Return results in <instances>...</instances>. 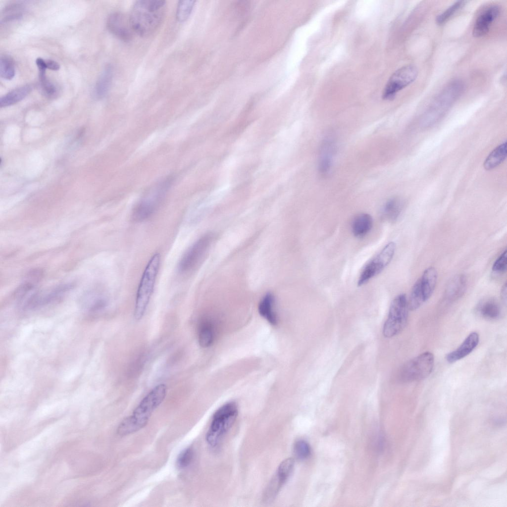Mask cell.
<instances>
[{"label":"cell","instance_id":"e0dca14e","mask_svg":"<svg viewBox=\"0 0 507 507\" xmlns=\"http://www.w3.org/2000/svg\"><path fill=\"white\" fill-rule=\"evenodd\" d=\"M113 75V69L111 65H107L101 71L96 83L94 95L99 100L105 97L110 88Z\"/></svg>","mask_w":507,"mask_h":507},{"label":"cell","instance_id":"484cf974","mask_svg":"<svg viewBox=\"0 0 507 507\" xmlns=\"http://www.w3.org/2000/svg\"><path fill=\"white\" fill-rule=\"evenodd\" d=\"M214 328L212 322L209 320L203 321L201 324L199 330L198 340L200 346L204 348L210 347L214 341Z\"/></svg>","mask_w":507,"mask_h":507},{"label":"cell","instance_id":"1f68e13d","mask_svg":"<svg viewBox=\"0 0 507 507\" xmlns=\"http://www.w3.org/2000/svg\"><path fill=\"white\" fill-rule=\"evenodd\" d=\"M466 2V1L459 0L454 3L437 16L436 20V23L439 25L445 23L465 4Z\"/></svg>","mask_w":507,"mask_h":507},{"label":"cell","instance_id":"ba28073f","mask_svg":"<svg viewBox=\"0 0 507 507\" xmlns=\"http://www.w3.org/2000/svg\"><path fill=\"white\" fill-rule=\"evenodd\" d=\"M408 310L406 294H400L393 299L383 328V334L386 338H392L404 329L407 321Z\"/></svg>","mask_w":507,"mask_h":507},{"label":"cell","instance_id":"ac0fdd59","mask_svg":"<svg viewBox=\"0 0 507 507\" xmlns=\"http://www.w3.org/2000/svg\"><path fill=\"white\" fill-rule=\"evenodd\" d=\"M466 288V279L463 274L451 278L446 288L445 296L449 301H455L461 297Z\"/></svg>","mask_w":507,"mask_h":507},{"label":"cell","instance_id":"f546056e","mask_svg":"<svg viewBox=\"0 0 507 507\" xmlns=\"http://www.w3.org/2000/svg\"><path fill=\"white\" fill-rule=\"evenodd\" d=\"M39 77L40 88L43 94L47 98L55 97L57 95V88L47 78L46 72L39 71Z\"/></svg>","mask_w":507,"mask_h":507},{"label":"cell","instance_id":"83f0119b","mask_svg":"<svg viewBox=\"0 0 507 507\" xmlns=\"http://www.w3.org/2000/svg\"><path fill=\"white\" fill-rule=\"evenodd\" d=\"M407 301L408 309L414 310L426 302L421 286L420 278L414 283L411 290Z\"/></svg>","mask_w":507,"mask_h":507},{"label":"cell","instance_id":"d590c367","mask_svg":"<svg viewBox=\"0 0 507 507\" xmlns=\"http://www.w3.org/2000/svg\"><path fill=\"white\" fill-rule=\"evenodd\" d=\"M45 61L47 69L56 71L60 68L58 63L52 59H47Z\"/></svg>","mask_w":507,"mask_h":507},{"label":"cell","instance_id":"4316f807","mask_svg":"<svg viewBox=\"0 0 507 507\" xmlns=\"http://www.w3.org/2000/svg\"><path fill=\"white\" fill-rule=\"evenodd\" d=\"M24 6L20 3H13L7 5L1 13V24L12 22L20 19L23 15Z\"/></svg>","mask_w":507,"mask_h":507},{"label":"cell","instance_id":"8d00e7d4","mask_svg":"<svg viewBox=\"0 0 507 507\" xmlns=\"http://www.w3.org/2000/svg\"><path fill=\"white\" fill-rule=\"evenodd\" d=\"M507 283H506L504 285V286H503V288H502V290H501V298H502V300L503 301V302L505 304H506V303H507Z\"/></svg>","mask_w":507,"mask_h":507},{"label":"cell","instance_id":"d6a6232c","mask_svg":"<svg viewBox=\"0 0 507 507\" xmlns=\"http://www.w3.org/2000/svg\"><path fill=\"white\" fill-rule=\"evenodd\" d=\"M293 452L296 457L300 460L307 458L310 454V448L305 441H297L293 446Z\"/></svg>","mask_w":507,"mask_h":507},{"label":"cell","instance_id":"7402d4cb","mask_svg":"<svg viewBox=\"0 0 507 507\" xmlns=\"http://www.w3.org/2000/svg\"><path fill=\"white\" fill-rule=\"evenodd\" d=\"M32 87L23 85L13 89L0 99V106L6 107L15 104L24 99L31 92Z\"/></svg>","mask_w":507,"mask_h":507},{"label":"cell","instance_id":"8992f818","mask_svg":"<svg viewBox=\"0 0 507 507\" xmlns=\"http://www.w3.org/2000/svg\"><path fill=\"white\" fill-rule=\"evenodd\" d=\"M463 89V83L458 80L447 85L436 97L423 115V125L428 126L436 122L458 98Z\"/></svg>","mask_w":507,"mask_h":507},{"label":"cell","instance_id":"cb8c5ba5","mask_svg":"<svg viewBox=\"0 0 507 507\" xmlns=\"http://www.w3.org/2000/svg\"><path fill=\"white\" fill-rule=\"evenodd\" d=\"M403 201L398 198H392L388 200L382 208L383 218L390 221H395L401 214L403 207Z\"/></svg>","mask_w":507,"mask_h":507},{"label":"cell","instance_id":"5b68a950","mask_svg":"<svg viewBox=\"0 0 507 507\" xmlns=\"http://www.w3.org/2000/svg\"><path fill=\"white\" fill-rule=\"evenodd\" d=\"M238 413V406L233 402L227 403L216 410L205 436L206 441L210 447H216L219 444L234 424Z\"/></svg>","mask_w":507,"mask_h":507},{"label":"cell","instance_id":"277c9868","mask_svg":"<svg viewBox=\"0 0 507 507\" xmlns=\"http://www.w3.org/2000/svg\"><path fill=\"white\" fill-rule=\"evenodd\" d=\"M173 181L174 177L169 176L151 188L134 207L133 220L139 222L149 218L159 206Z\"/></svg>","mask_w":507,"mask_h":507},{"label":"cell","instance_id":"3957f363","mask_svg":"<svg viewBox=\"0 0 507 507\" xmlns=\"http://www.w3.org/2000/svg\"><path fill=\"white\" fill-rule=\"evenodd\" d=\"M160 262V254L155 253L151 257L143 272L136 294L134 309L136 320H141L146 312L153 292Z\"/></svg>","mask_w":507,"mask_h":507},{"label":"cell","instance_id":"30bf717a","mask_svg":"<svg viewBox=\"0 0 507 507\" xmlns=\"http://www.w3.org/2000/svg\"><path fill=\"white\" fill-rule=\"evenodd\" d=\"M418 70L413 65H407L396 70L390 77L382 94L384 100L393 99L397 93L412 83L417 78Z\"/></svg>","mask_w":507,"mask_h":507},{"label":"cell","instance_id":"6da1fadb","mask_svg":"<svg viewBox=\"0 0 507 507\" xmlns=\"http://www.w3.org/2000/svg\"><path fill=\"white\" fill-rule=\"evenodd\" d=\"M167 391L164 383L155 386L140 402L132 413L119 424L117 433L120 436L135 433L145 427L154 410L165 399Z\"/></svg>","mask_w":507,"mask_h":507},{"label":"cell","instance_id":"836d02e7","mask_svg":"<svg viewBox=\"0 0 507 507\" xmlns=\"http://www.w3.org/2000/svg\"><path fill=\"white\" fill-rule=\"evenodd\" d=\"M194 456V452L192 448H187L181 451L178 456L176 464L179 469H184L188 467L192 462Z\"/></svg>","mask_w":507,"mask_h":507},{"label":"cell","instance_id":"52a82bcc","mask_svg":"<svg viewBox=\"0 0 507 507\" xmlns=\"http://www.w3.org/2000/svg\"><path fill=\"white\" fill-rule=\"evenodd\" d=\"M434 366V356L429 352L423 353L405 363L400 369L398 379L403 382H413L426 378Z\"/></svg>","mask_w":507,"mask_h":507},{"label":"cell","instance_id":"9a60e30c","mask_svg":"<svg viewBox=\"0 0 507 507\" xmlns=\"http://www.w3.org/2000/svg\"><path fill=\"white\" fill-rule=\"evenodd\" d=\"M475 311L480 318L490 321L498 319L502 314L500 304L491 297L480 300L475 306Z\"/></svg>","mask_w":507,"mask_h":507},{"label":"cell","instance_id":"5bb4252c","mask_svg":"<svg viewBox=\"0 0 507 507\" xmlns=\"http://www.w3.org/2000/svg\"><path fill=\"white\" fill-rule=\"evenodd\" d=\"M336 150V144L332 138L324 140L321 145L318 162L319 173L326 175L330 171Z\"/></svg>","mask_w":507,"mask_h":507},{"label":"cell","instance_id":"2e32d148","mask_svg":"<svg viewBox=\"0 0 507 507\" xmlns=\"http://www.w3.org/2000/svg\"><path fill=\"white\" fill-rule=\"evenodd\" d=\"M479 341V336L477 332L470 333L456 349L446 355L447 361L454 363L465 357L475 349Z\"/></svg>","mask_w":507,"mask_h":507},{"label":"cell","instance_id":"ffe728a7","mask_svg":"<svg viewBox=\"0 0 507 507\" xmlns=\"http://www.w3.org/2000/svg\"><path fill=\"white\" fill-rule=\"evenodd\" d=\"M372 225L373 219L370 215L366 213H360L353 221L352 232L355 237H363L370 231Z\"/></svg>","mask_w":507,"mask_h":507},{"label":"cell","instance_id":"8fae6325","mask_svg":"<svg viewBox=\"0 0 507 507\" xmlns=\"http://www.w3.org/2000/svg\"><path fill=\"white\" fill-rule=\"evenodd\" d=\"M212 240L213 235L209 233L195 242L181 257L178 264L179 270L185 272L195 267L208 250Z\"/></svg>","mask_w":507,"mask_h":507},{"label":"cell","instance_id":"e575fe53","mask_svg":"<svg viewBox=\"0 0 507 507\" xmlns=\"http://www.w3.org/2000/svg\"><path fill=\"white\" fill-rule=\"evenodd\" d=\"M507 250L503 252L494 262L492 270L497 273H504L507 270Z\"/></svg>","mask_w":507,"mask_h":507},{"label":"cell","instance_id":"44dd1931","mask_svg":"<svg viewBox=\"0 0 507 507\" xmlns=\"http://www.w3.org/2000/svg\"><path fill=\"white\" fill-rule=\"evenodd\" d=\"M438 274L434 267H429L426 269L420 278L421 288L425 301H427L432 295L435 289Z\"/></svg>","mask_w":507,"mask_h":507},{"label":"cell","instance_id":"7c38bea8","mask_svg":"<svg viewBox=\"0 0 507 507\" xmlns=\"http://www.w3.org/2000/svg\"><path fill=\"white\" fill-rule=\"evenodd\" d=\"M106 26L114 35L124 42L130 41L133 36V29L129 17L121 12L110 14L107 19Z\"/></svg>","mask_w":507,"mask_h":507},{"label":"cell","instance_id":"7a4b0ae2","mask_svg":"<svg viewBox=\"0 0 507 507\" xmlns=\"http://www.w3.org/2000/svg\"><path fill=\"white\" fill-rule=\"evenodd\" d=\"M166 1L161 0H140L134 4L129 19L134 32L148 37L159 27L166 13Z\"/></svg>","mask_w":507,"mask_h":507},{"label":"cell","instance_id":"603a6c76","mask_svg":"<svg viewBox=\"0 0 507 507\" xmlns=\"http://www.w3.org/2000/svg\"><path fill=\"white\" fill-rule=\"evenodd\" d=\"M507 142L502 143L495 148L487 156L483 163L487 170H492L500 165L507 157Z\"/></svg>","mask_w":507,"mask_h":507},{"label":"cell","instance_id":"9c48e42d","mask_svg":"<svg viewBox=\"0 0 507 507\" xmlns=\"http://www.w3.org/2000/svg\"><path fill=\"white\" fill-rule=\"evenodd\" d=\"M396 249L393 242L388 243L383 249L364 267L357 281L361 286L379 274L392 260Z\"/></svg>","mask_w":507,"mask_h":507},{"label":"cell","instance_id":"f1b7e54d","mask_svg":"<svg viewBox=\"0 0 507 507\" xmlns=\"http://www.w3.org/2000/svg\"><path fill=\"white\" fill-rule=\"evenodd\" d=\"M15 74L14 63L9 55L1 56L0 59V75L5 80H11Z\"/></svg>","mask_w":507,"mask_h":507},{"label":"cell","instance_id":"4dcf8cb0","mask_svg":"<svg viewBox=\"0 0 507 507\" xmlns=\"http://www.w3.org/2000/svg\"><path fill=\"white\" fill-rule=\"evenodd\" d=\"M195 0H181L177 5L176 17L180 22L186 21L191 15L194 7Z\"/></svg>","mask_w":507,"mask_h":507},{"label":"cell","instance_id":"d4e9b609","mask_svg":"<svg viewBox=\"0 0 507 507\" xmlns=\"http://www.w3.org/2000/svg\"><path fill=\"white\" fill-rule=\"evenodd\" d=\"M288 479L276 471L267 486L263 496L265 503L272 502L277 496L279 492Z\"/></svg>","mask_w":507,"mask_h":507},{"label":"cell","instance_id":"4fadbf2b","mask_svg":"<svg viewBox=\"0 0 507 507\" xmlns=\"http://www.w3.org/2000/svg\"><path fill=\"white\" fill-rule=\"evenodd\" d=\"M500 11V8L496 5H492L485 8L475 20L473 28V35L475 37H480L486 35L492 24L499 16Z\"/></svg>","mask_w":507,"mask_h":507},{"label":"cell","instance_id":"d6986e66","mask_svg":"<svg viewBox=\"0 0 507 507\" xmlns=\"http://www.w3.org/2000/svg\"><path fill=\"white\" fill-rule=\"evenodd\" d=\"M274 305V297L271 293H268L261 299L258 306L260 315L273 325L278 322Z\"/></svg>","mask_w":507,"mask_h":507}]
</instances>
